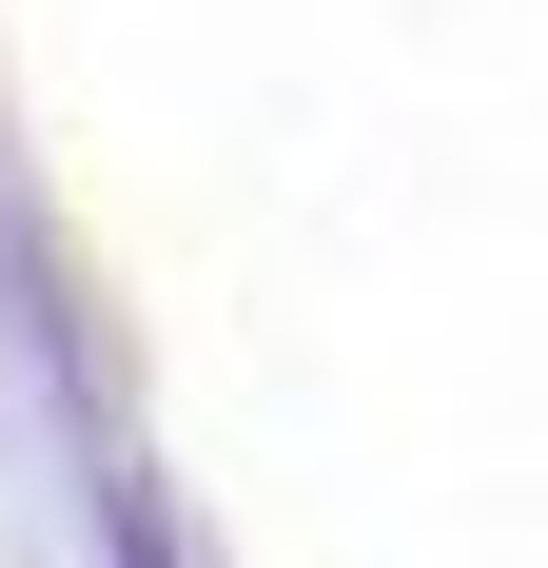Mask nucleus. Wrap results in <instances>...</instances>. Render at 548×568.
I'll list each match as a JSON object with an SVG mask.
<instances>
[{"label": "nucleus", "mask_w": 548, "mask_h": 568, "mask_svg": "<svg viewBox=\"0 0 548 568\" xmlns=\"http://www.w3.org/2000/svg\"><path fill=\"white\" fill-rule=\"evenodd\" d=\"M0 216H20V176H0Z\"/></svg>", "instance_id": "f03ea898"}, {"label": "nucleus", "mask_w": 548, "mask_h": 568, "mask_svg": "<svg viewBox=\"0 0 548 568\" xmlns=\"http://www.w3.org/2000/svg\"><path fill=\"white\" fill-rule=\"evenodd\" d=\"M40 452V373H20V353H0V470Z\"/></svg>", "instance_id": "f257e3e1"}]
</instances>
